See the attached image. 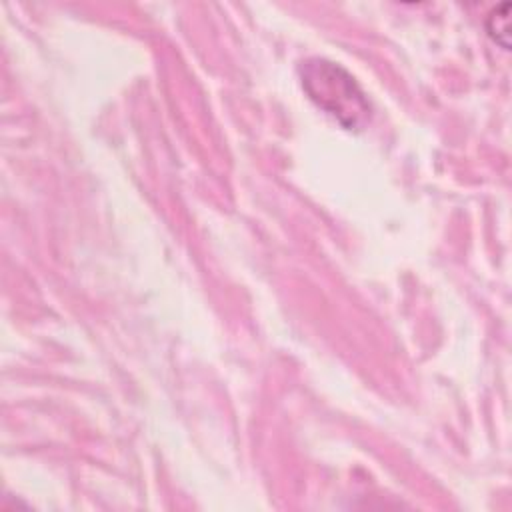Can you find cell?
<instances>
[{
    "label": "cell",
    "instance_id": "obj_1",
    "mask_svg": "<svg viewBox=\"0 0 512 512\" xmlns=\"http://www.w3.org/2000/svg\"><path fill=\"white\" fill-rule=\"evenodd\" d=\"M298 76L308 98L344 130L360 132L368 126L372 118L368 96L340 64L326 58H308L300 62Z\"/></svg>",
    "mask_w": 512,
    "mask_h": 512
},
{
    "label": "cell",
    "instance_id": "obj_2",
    "mask_svg": "<svg viewBox=\"0 0 512 512\" xmlns=\"http://www.w3.org/2000/svg\"><path fill=\"white\" fill-rule=\"evenodd\" d=\"M508 8H510L508 2L502 4V6H498V8H494V10L490 12L488 20H486V30H488V34H490L492 40H494L496 44H500L504 50L510 48V40H508V36H510Z\"/></svg>",
    "mask_w": 512,
    "mask_h": 512
}]
</instances>
